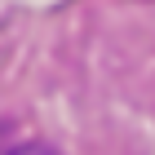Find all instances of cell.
<instances>
[{
  "instance_id": "6da1fadb",
  "label": "cell",
  "mask_w": 155,
  "mask_h": 155,
  "mask_svg": "<svg viewBox=\"0 0 155 155\" xmlns=\"http://www.w3.org/2000/svg\"><path fill=\"white\" fill-rule=\"evenodd\" d=\"M9 155H58V151L45 146V142H27V146H18V151H9Z\"/></svg>"
}]
</instances>
